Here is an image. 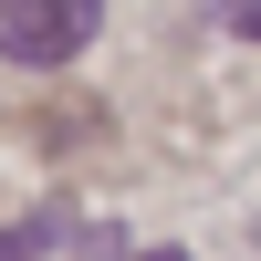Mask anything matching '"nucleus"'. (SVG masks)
<instances>
[{
  "label": "nucleus",
  "instance_id": "1",
  "mask_svg": "<svg viewBox=\"0 0 261 261\" xmlns=\"http://www.w3.org/2000/svg\"><path fill=\"white\" fill-rule=\"evenodd\" d=\"M105 0H0V53L11 63H73L94 42Z\"/></svg>",
  "mask_w": 261,
  "mask_h": 261
},
{
  "label": "nucleus",
  "instance_id": "2",
  "mask_svg": "<svg viewBox=\"0 0 261 261\" xmlns=\"http://www.w3.org/2000/svg\"><path fill=\"white\" fill-rule=\"evenodd\" d=\"M53 241H73V209H32V220H11V230H0V261H32V251H53Z\"/></svg>",
  "mask_w": 261,
  "mask_h": 261
},
{
  "label": "nucleus",
  "instance_id": "3",
  "mask_svg": "<svg viewBox=\"0 0 261 261\" xmlns=\"http://www.w3.org/2000/svg\"><path fill=\"white\" fill-rule=\"evenodd\" d=\"M220 21H230V32H251V42H261V0H220Z\"/></svg>",
  "mask_w": 261,
  "mask_h": 261
}]
</instances>
